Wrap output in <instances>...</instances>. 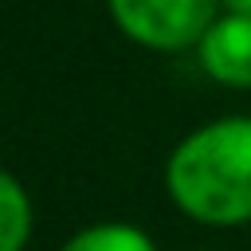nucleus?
<instances>
[{"label":"nucleus","instance_id":"nucleus-5","mask_svg":"<svg viewBox=\"0 0 251 251\" xmlns=\"http://www.w3.org/2000/svg\"><path fill=\"white\" fill-rule=\"evenodd\" d=\"M59 251H161L157 239L129 220H98L63 239Z\"/></svg>","mask_w":251,"mask_h":251},{"label":"nucleus","instance_id":"nucleus-4","mask_svg":"<svg viewBox=\"0 0 251 251\" xmlns=\"http://www.w3.org/2000/svg\"><path fill=\"white\" fill-rule=\"evenodd\" d=\"M35 231V204L27 184L0 165V251H24Z\"/></svg>","mask_w":251,"mask_h":251},{"label":"nucleus","instance_id":"nucleus-3","mask_svg":"<svg viewBox=\"0 0 251 251\" xmlns=\"http://www.w3.org/2000/svg\"><path fill=\"white\" fill-rule=\"evenodd\" d=\"M200 71L227 90H251V16L220 12L196 43Z\"/></svg>","mask_w":251,"mask_h":251},{"label":"nucleus","instance_id":"nucleus-1","mask_svg":"<svg viewBox=\"0 0 251 251\" xmlns=\"http://www.w3.org/2000/svg\"><path fill=\"white\" fill-rule=\"evenodd\" d=\"M165 192L192 224H251V118L227 114L188 129L165 161Z\"/></svg>","mask_w":251,"mask_h":251},{"label":"nucleus","instance_id":"nucleus-2","mask_svg":"<svg viewBox=\"0 0 251 251\" xmlns=\"http://www.w3.org/2000/svg\"><path fill=\"white\" fill-rule=\"evenodd\" d=\"M114 27L157 55L196 51L208 24L224 12L220 0H106Z\"/></svg>","mask_w":251,"mask_h":251},{"label":"nucleus","instance_id":"nucleus-6","mask_svg":"<svg viewBox=\"0 0 251 251\" xmlns=\"http://www.w3.org/2000/svg\"><path fill=\"white\" fill-rule=\"evenodd\" d=\"M224 4V12H247L251 16V0H220Z\"/></svg>","mask_w":251,"mask_h":251}]
</instances>
